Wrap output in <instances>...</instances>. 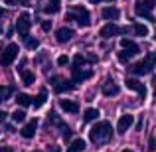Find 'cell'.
<instances>
[{"label": "cell", "instance_id": "6da1fadb", "mask_svg": "<svg viewBox=\"0 0 156 152\" xmlns=\"http://www.w3.org/2000/svg\"><path fill=\"white\" fill-rule=\"evenodd\" d=\"M111 136H113V126H111L109 121L95 122V125L91 126V130H89V138H91V142H95V144L111 140Z\"/></svg>", "mask_w": 156, "mask_h": 152}, {"label": "cell", "instance_id": "7a4b0ae2", "mask_svg": "<svg viewBox=\"0 0 156 152\" xmlns=\"http://www.w3.org/2000/svg\"><path fill=\"white\" fill-rule=\"evenodd\" d=\"M154 65H156V53L150 51V53H146L144 59L136 61V63L130 65L129 69H130V73H133V75H148V73H152Z\"/></svg>", "mask_w": 156, "mask_h": 152}, {"label": "cell", "instance_id": "3957f363", "mask_svg": "<svg viewBox=\"0 0 156 152\" xmlns=\"http://www.w3.org/2000/svg\"><path fill=\"white\" fill-rule=\"evenodd\" d=\"M65 20H69V22L75 20L81 28H87L89 24H91V16H89L87 8H83V6H75L71 12H67V14H65Z\"/></svg>", "mask_w": 156, "mask_h": 152}, {"label": "cell", "instance_id": "277c9868", "mask_svg": "<svg viewBox=\"0 0 156 152\" xmlns=\"http://www.w3.org/2000/svg\"><path fill=\"white\" fill-rule=\"evenodd\" d=\"M18 44H8L4 50H0V65H4V67L12 65V61L18 57Z\"/></svg>", "mask_w": 156, "mask_h": 152}, {"label": "cell", "instance_id": "5b68a950", "mask_svg": "<svg viewBox=\"0 0 156 152\" xmlns=\"http://www.w3.org/2000/svg\"><path fill=\"white\" fill-rule=\"evenodd\" d=\"M156 6V0H136V4H134V12H136V16H142V18L146 20H152V8Z\"/></svg>", "mask_w": 156, "mask_h": 152}, {"label": "cell", "instance_id": "8992f818", "mask_svg": "<svg viewBox=\"0 0 156 152\" xmlns=\"http://www.w3.org/2000/svg\"><path fill=\"white\" fill-rule=\"evenodd\" d=\"M125 32H129L126 28H119L117 24H113V22H109V24H105L103 28L99 30V36L101 38H113V36H119V34H125Z\"/></svg>", "mask_w": 156, "mask_h": 152}, {"label": "cell", "instance_id": "52a82bcc", "mask_svg": "<svg viewBox=\"0 0 156 152\" xmlns=\"http://www.w3.org/2000/svg\"><path fill=\"white\" fill-rule=\"evenodd\" d=\"M51 83H53V91L59 93V95L75 89V83H73V81H65V79H61V77H51Z\"/></svg>", "mask_w": 156, "mask_h": 152}, {"label": "cell", "instance_id": "ba28073f", "mask_svg": "<svg viewBox=\"0 0 156 152\" xmlns=\"http://www.w3.org/2000/svg\"><path fill=\"white\" fill-rule=\"evenodd\" d=\"M30 26H32V20H30V14H22L18 16V22H16V32H18L20 36H28V32H30Z\"/></svg>", "mask_w": 156, "mask_h": 152}, {"label": "cell", "instance_id": "9c48e42d", "mask_svg": "<svg viewBox=\"0 0 156 152\" xmlns=\"http://www.w3.org/2000/svg\"><path fill=\"white\" fill-rule=\"evenodd\" d=\"M125 85H126V87L130 89V91H136L138 95L142 97V99H144V97H146V87H144V85H142V83H140V81H138V79H134V77H126Z\"/></svg>", "mask_w": 156, "mask_h": 152}, {"label": "cell", "instance_id": "30bf717a", "mask_svg": "<svg viewBox=\"0 0 156 152\" xmlns=\"http://www.w3.org/2000/svg\"><path fill=\"white\" fill-rule=\"evenodd\" d=\"M133 122H134L133 115H121V118H119V122H117V133L119 134H125L126 130L133 126Z\"/></svg>", "mask_w": 156, "mask_h": 152}, {"label": "cell", "instance_id": "8fae6325", "mask_svg": "<svg viewBox=\"0 0 156 152\" xmlns=\"http://www.w3.org/2000/svg\"><path fill=\"white\" fill-rule=\"evenodd\" d=\"M59 109L65 111L67 115H77L79 113V103L71 99H59Z\"/></svg>", "mask_w": 156, "mask_h": 152}, {"label": "cell", "instance_id": "7c38bea8", "mask_svg": "<svg viewBox=\"0 0 156 152\" xmlns=\"http://www.w3.org/2000/svg\"><path fill=\"white\" fill-rule=\"evenodd\" d=\"M71 71H73V77H71L73 83H81V81H85V79H89V77H93V71H91V69L71 67Z\"/></svg>", "mask_w": 156, "mask_h": 152}, {"label": "cell", "instance_id": "4fadbf2b", "mask_svg": "<svg viewBox=\"0 0 156 152\" xmlns=\"http://www.w3.org/2000/svg\"><path fill=\"white\" fill-rule=\"evenodd\" d=\"M36 130H38V118H32V121H28L26 125L22 126L20 134H22L24 138H32V136L36 134Z\"/></svg>", "mask_w": 156, "mask_h": 152}, {"label": "cell", "instance_id": "5bb4252c", "mask_svg": "<svg viewBox=\"0 0 156 152\" xmlns=\"http://www.w3.org/2000/svg\"><path fill=\"white\" fill-rule=\"evenodd\" d=\"M101 93L105 97H115V95H119V85L113 79H107L103 83V87H101Z\"/></svg>", "mask_w": 156, "mask_h": 152}, {"label": "cell", "instance_id": "9a60e30c", "mask_svg": "<svg viewBox=\"0 0 156 152\" xmlns=\"http://www.w3.org/2000/svg\"><path fill=\"white\" fill-rule=\"evenodd\" d=\"M73 36H75V32H73L71 28H59V30L55 32V40H57V44H65V42H69Z\"/></svg>", "mask_w": 156, "mask_h": 152}, {"label": "cell", "instance_id": "2e32d148", "mask_svg": "<svg viewBox=\"0 0 156 152\" xmlns=\"http://www.w3.org/2000/svg\"><path fill=\"white\" fill-rule=\"evenodd\" d=\"M121 48H122V50H126L133 57L140 53V48H138L136 44L133 42V40H129V38H122V40H121Z\"/></svg>", "mask_w": 156, "mask_h": 152}, {"label": "cell", "instance_id": "e0dca14e", "mask_svg": "<svg viewBox=\"0 0 156 152\" xmlns=\"http://www.w3.org/2000/svg\"><path fill=\"white\" fill-rule=\"evenodd\" d=\"M101 16H103L105 20H117L119 16H121V10H119L117 6H105L103 10H101Z\"/></svg>", "mask_w": 156, "mask_h": 152}, {"label": "cell", "instance_id": "ac0fdd59", "mask_svg": "<svg viewBox=\"0 0 156 152\" xmlns=\"http://www.w3.org/2000/svg\"><path fill=\"white\" fill-rule=\"evenodd\" d=\"M46 101H48V91H46V89H42L40 95L32 99V105H34V109H40V107H44V103H46Z\"/></svg>", "mask_w": 156, "mask_h": 152}, {"label": "cell", "instance_id": "d6986e66", "mask_svg": "<svg viewBox=\"0 0 156 152\" xmlns=\"http://www.w3.org/2000/svg\"><path fill=\"white\" fill-rule=\"evenodd\" d=\"M97 118H99V111L97 109H93V107L85 109V113H83V121L85 122H93V121H97Z\"/></svg>", "mask_w": 156, "mask_h": 152}, {"label": "cell", "instance_id": "ffe728a7", "mask_svg": "<svg viewBox=\"0 0 156 152\" xmlns=\"http://www.w3.org/2000/svg\"><path fill=\"white\" fill-rule=\"evenodd\" d=\"M20 77H22L24 85H34V81H36L34 71H28V69H22V71H20Z\"/></svg>", "mask_w": 156, "mask_h": 152}, {"label": "cell", "instance_id": "44dd1931", "mask_svg": "<svg viewBox=\"0 0 156 152\" xmlns=\"http://www.w3.org/2000/svg\"><path fill=\"white\" fill-rule=\"evenodd\" d=\"M12 93H14V87H10V85H0V103L8 101Z\"/></svg>", "mask_w": 156, "mask_h": 152}, {"label": "cell", "instance_id": "7402d4cb", "mask_svg": "<svg viewBox=\"0 0 156 152\" xmlns=\"http://www.w3.org/2000/svg\"><path fill=\"white\" fill-rule=\"evenodd\" d=\"M85 140L83 138H75V140H71V144H69V152H81L85 150Z\"/></svg>", "mask_w": 156, "mask_h": 152}, {"label": "cell", "instance_id": "603a6c76", "mask_svg": "<svg viewBox=\"0 0 156 152\" xmlns=\"http://www.w3.org/2000/svg\"><path fill=\"white\" fill-rule=\"evenodd\" d=\"M44 12L46 14H57L59 12V0H50V4L44 6Z\"/></svg>", "mask_w": 156, "mask_h": 152}, {"label": "cell", "instance_id": "cb8c5ba5", "mask_svg": "<svg viewBox=\"0 0 156 152\" xmlns=\"http://www.w3.org/2000/svg\"><path fill=\"white\" fill-rule=\"evenodd\" d=\"M16 103H18L20 107H30V105H32V97L26 95V93H18V97H16Z\"/></svg>", "mask_w": 156, "mask_h": 152}, {"label": "cell", "instance_id": "d4e9b609", "mask_svg": "<svg viewBox=\"0 0 156 152\" xmlns=\"http://www.w3.org/2000/svg\"><path fill=\"white\" fill-rule=\"evenodd\" d=\"M24 42H26V48H28V50H38V48H40V40H38V38L24 36Z\"/></svg>", "mask_w": 156, "mask_h": 152}, {"label": "cell", "instance_id": "484cf974", "mask_svg": "<svg viewBox=\"0 0 156 152\" xmlns=\"http://www.w3.org/2000/svg\"><path fill=\"white\" fill-rule=\"evenodd\" d=\"M133 32H134L136 36H140V38L148 36V28H146L144 24H134V26H133Z\"/></svg>", "mask_w": 156, "mask_h": 152}, {"label": "cell", "instance_id": "4316f807", "mask_svg": "<svg viewBox=\"0 0 156 152\" xmlns=\"http://www.w3.org/2000/svg\"><path fill=\"white\" fill-rule=\"evenodd\" d=\"M12 121L14 122H24L26 121V113H24L22 109H16L14 113H12Z\"/></svg>", "mask_w": 156, "mask_h": 152}, {"label": "cell", "instance_id": "83f0119b", "mask_svg": "<svg viewBox=\"0 0 156 152\" xmlns=\"http://www.w3.org/2000/svg\"><path fill=\"white\" fill-rule=\"evenodd\" d=\"M87 63V57L81 55V53H75V57H73V67H81V65Z\"/></svg>", "mask_w": 156, "mask_h": 152}, {"label": "cell", "instance_id": "f1b7e54d", "mask_svg": "<svg viewBox=\"0 0 156 152\" xmlns=\"http://www.w3.org/2000/svg\"><path fill=\"white\" fill-rule=\"evenodd\" d=\"M117 57H119V61H121V63H126V61H129L133 55H130V53L126 51V50H122V51H119V53H117Z\"/></svg>", "mask_w": 156, "mask_h": 152}, {"label": "cell", "instance_id": "f546056e", "mask_svg": "<svg viewBox=\"0 0 156 152\" xmlns=\"http://www.w3.org/2000/svg\"><path fill=\"white\" fill-rule=\"evenodd\" d=\"M59 129H61V136H63L65 140H69V138H71V129H69L67 125H61Z\"/></svg>", "mask_w": 156, "mask_h": 152}, {"label": "cell", "instance_id": "4dcf8cb0", "mask_svg": "<svg viewBox=\"0 0 156 152\" xmlns=\"http://www.w3.org/2000/svg\"><path fill=\"white\" fill-rule=\"evenodd\" d=\"M67 63H69V57L67 55H59V57H57V65H59V67H65Z\"/></svg>", "mask_w": 156, "mask_h": 152}, {"label": "cell", "instance_id": "1f68e13d", "mask_svg": "<svg viewBox=\"0 0 156 152\" xmlns=\"http://www.w3.org/2000/svg\"><path fill=\"white\" fill-rule=\"evenodd\" d=\"M42 30H44V32H50V30H51V22H50V20L42 22Z\"/></svg>", "mask_w": 156, "mask_h": 152}, {"label": "cell", "instance_id": "d6a6232c", "mask_svg": "<svg viewBox=\"0 0 156 152\" xmlns=\"http://www.w3.org/2000/svg\"><path fill=\"white\" fill-rule=\"evenodd\" d=\"M6 117H8V113H6V111H0V125H2V122L6 121Z\"/></svg>", "mask_w": 156, "mask_h": 152}, {"label": "cell", "instance_id": "836d02e7", "mask_svg": "<svg viewBox=\"0 0 156 152\" xmlns=\"http://www.w3.org/2000/svg\"><path fill=\"white\" fill-rule=\"evenodd\" d=\"M148 148H150V150L156 148V140H154V138H150V140H148Z\"/></svg>", "mask_w": 156, "mask_h": 152}, {"label": "cell", "instance_id": "e575fe53", "mask_svg": "<svg viewBox=\"0 0 156 152\" xmlns=\"http://www.w3.org/2000/svg\"><path fill=\"white\" fill-rule=\"evenodd\" d=\"M0 152H14L10 146H0Z\"/></svg>", "mask_w": 156, "mask_h": 152}, {"label": "cell", "instance_id": "d590c367", "mask_svg": "<svg viewBox=\"0 0 156 152\" xmlns=\"http://www.w3.org/2000/svg\"><path fill=\"white\" fill-rule=\"evenodd\" d=\"M4 4H8V6H16V0H4Z\"/></svg>", "mask_w": 156, "mask_h": 152}, {"label": "cell", "instance_id": "8d00e7d4", "mask_svg": "<svg viewBox=\"0 0 156 152\" xmlns=\"http://www.w3.org/2000/svg\"><path fill=\"white\" fill-rule=\"evenodd\" d=\"M87 59H89V61H91V63H95V61H97V55H93V53H91V55H89V57H87Z\"/></svg>", "mask_w": 156, "mask_h": 152}, {"label": "cell", "instance_id": "74e56055", "mask_svg": "<svg viewBox=\"0 0 156 152\" xmlns=\"http://www.w3.org/2000/svg\"><path fill=\"white\" fill-rule=\"evenodd\" d=\"M20 4H22V6H28V4H30V0H18Z\"/></svg>", "mask_w": 156, "mask_h": 152}, {"label": "cell", "instance_id": "f35d334b", "mask_svg": "<svg viewBox=\"0 0 156 152\" xmlns=\"http://www.w3.org/2000/svg\"><path fill=\"white\" fill-rule=\"evenodd\" d=\"M2 16H6V10H2V8H0V18H2Z\"/></svg>", "mask_w": 156, "mask_h": 152}, {"label": "cell", "instance_id": "ab89813d", "mask_svg": "<svg viewBox=\"0 0 156 152\" xmlns=\"http://www.w3.org/2000/svg\"><path fill=\"white\" fill-rule=\"evenodd\" d=\"M89 2H91V4H99L101 0H89Z\"/></svg>", "mask_w": 156, "mask_h": 152}, {"label": "cell", "instance_id": "60d3db41", "mask_svg": "<svg viewBox=\"0 0 156 152\" xmlns=\"http://www.w3.org/2000/svg\"><path fill=\"white\" fill-rule=\"evenodd\" d=\"M122 152H133V150H130V148H125V150H122Z\"/></svg>", "mask_w": 156, "mask_h": 152}, {"label": "cell", "instance_id": "b9f144b4", "mask_svg": "<svg viewBox=\"0 0 156 152\" xmlns=\"http://www.w3.org/2000/svg\"><path fill=\"white\" fill-rule=\"evenodd\" d=\"M0 34H2V26H0Z\"/></svg>", "mask_w": 156, "mask_h": 152}, {"label": "cell", "instance_id": "7bdbcfd3", "mask_svg": "<svg viewBox=\"0 0 156 152\" xmlns=\"http://www.w3.org/2000/svg\"><path fill=\"white\" fill-rule=\"evenodd\" d=\"M107 2H115V0H107Z\"/></svg>", "mask_w": 156, "mask_h": 152}, {"label": "cell", "instance_id": "ee69618b", "mask_svg": "<svg viewBox=\"0 0 156 152\" xmlns=\"http://www.w3.org/2000/svg\"><path fill=\"white\" fill-rule=\"evenodd\" d=\"M154 97H156V89H154Z\"/></svg>", "mask_w": 156, "mask_h": 152}, {"label": "cell", "instance_id": "f6af8a7d", "mask_svg": "<svg viewBox=\"0 0 156 152\" xmlns=\"http://www.w3.org/2000/svg\"><path fill=\"white\" fill-rule=\"evenodd\" d=\"M154 85H156V77H154Z\"/></svg>", "mask_w": 156, "mask_h": 152}, {"label": "cell", "instance_id": "bcb514c9", "mask_svg": "<svg viewBox=\"0 0 156 152\" xmlns=\"http://www.w3.org/2000/svg\"><path fill=\"white\" fill-rule=\"evenodd\" d=\"M32 152H40V150H32Z\"/></svg>", "mask_w": 156, "mask_h": 152}]
</instances>
